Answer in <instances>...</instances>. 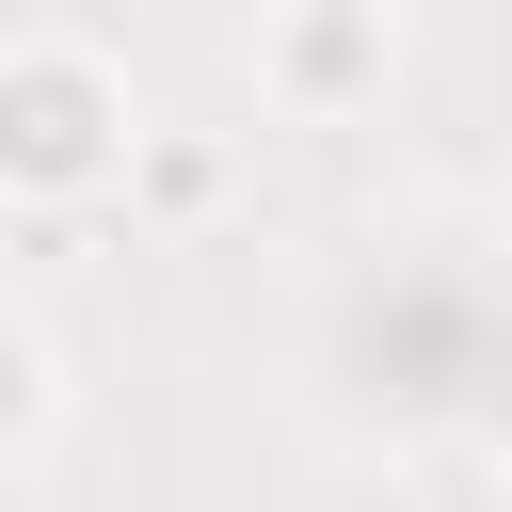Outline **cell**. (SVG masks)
<instances>
[{
  "instance_id": "cell-1",
  "label": "cell",
  "mask_w": 512,
  "mask_h": 512,
  "mask_svg": "<svg viewBox=\"0 0 512 512\" xmlns=\"http://www.w3.org/2000/svg\"><path fill=\"white\" fill-rule=\"evenodd\" d=\"M128 160H144V112L96 48H64V32L0 48V208H96Z\"/></svg>"
},
{
  "instance_id": "cell-2",
  "label": "cell",
  "mask_w": 512,
  "mask_h": 512,
  "mask_svg": "<svg viewBox=\"0 0 512 512\" xmlns=\"http://www.w3.org/2000/svg\"><path fill=\"white\" fill-rule=\"evenodd\" d=\"M384 64H400V0H256L272 112H352V96H384Z\"/></svg>"
},
{
  "instance_id": "cell-3",
  "label": "cell",
  "mask_w": 512,
  "mask_h": 512,
  "mask_svg": "<svg viewBox=\"0 0 512 512\" xmlns=\"http://www.w3.org/2000/svg\"><path fill=\"white\" fill-rule=\"evenodd\" d=\"M32 432H48V336L0 320V448H32Z\"/></svg>"
},
{
  "instance_id": "cell-4",
  "label": "cell",
  "mask_w": 512,
  "mask_h": 512,
  "mask_svg": "<svg viewBox=\"0 0 512 512\" xmlns=\"http://www.w3.org/2000/svg\"><path fill=\"white\" fill-rule=\"evenodd\" d=\"M0 512H32V496H0Z\"/></svg>"
}]
</instances>
